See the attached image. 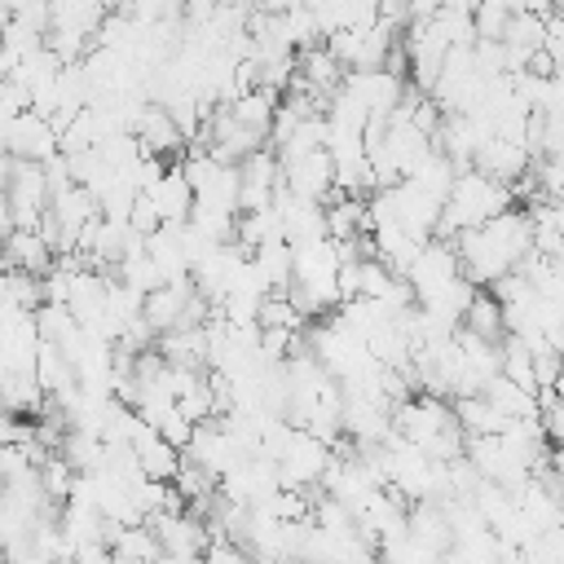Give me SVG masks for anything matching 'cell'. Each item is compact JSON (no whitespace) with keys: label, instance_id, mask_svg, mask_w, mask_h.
Wrapping results in <instances>:
<instances>
[{"label":"cell","instance_id":"obj_1","mask_svg":"<svg viewBox=\"0 0 564 564\" xmlns=\"http://www.w3.org/2000/svg\"><path fill=\"white\" fill-rule=\"evenodd\" d=\"M203 564H251V555H247V546H238L229 538H212L203 546Z\"/></svg>","mask_w":564,"mask_h":564},{"label":"cell","instance_id":"obj_2","mask_svg":"<svg viewBox=\"0 0 564 564\" xmlns=\"http://www.w3.org/2000/svg\"><path fill=\"white\" fill-rule=\"evenodd\" d=\"M154 564H203V555H163V551H159Z\"/></svg>","mask_w":564,"mask_h":564}]
</instances>
